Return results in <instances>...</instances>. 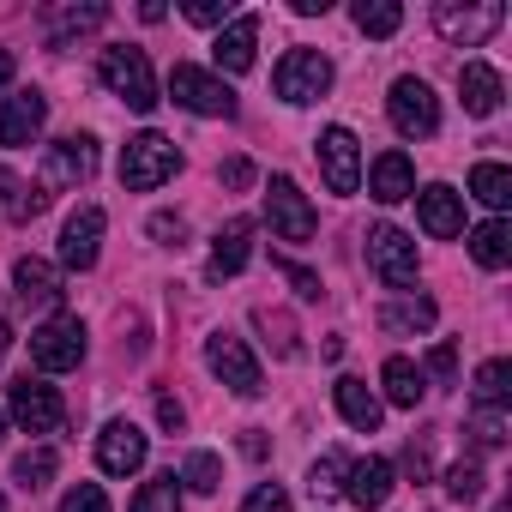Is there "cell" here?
Instances as JSON below:
<instances>
[{"label": "cell", "instance_id": "bcb514c9", "mask_svg": "<svg viewBox=\"0 0 512 512\" xmlns=\"http://www.w3.org/2000/svg\"><path fill=\"white\" fill-rule=\"evenodd\" d=\"M217 175H223V187H247V181H253V163H247V157H229Z\"/></svg>", "mask_w": 512, "mask_h": 512}, {"label": "cell", "instance_id": "ffe728a7", "mask_svg": "<svg viewBox=\"0 0 512 512\" xmlns=\"http://www.w3.org/2000/svg\"><path fill=\"white\" fill-rule=\"evenodd\" d=\"M416 217H422V229L434 235V241H452V235H464V193H452V187H422L416 193Z\"/></svg>", "mask_w": 512, "mask_h": 512}, {"label": "cell", "instance_id": "8fae6325", "mask_svg": "<svg viewBox=\"0 0 512 512\" xmlns=\"http://www.w3.org/2000/svg\"><path fill=\"white\" fill-rule=\"evenodd\" d=\"M97 175V139L91 133H73V139H55L49 157H43V193H61V187H79Z\"/></svg>", "mask_w": 512, "mask_h": 512}, {"label": "cell", "instance_id": "f546056e", "mask_svg": "<svg viewBox=\"0 0 512 512\" xmlns=\"http://www.w3.org/2000/svg\"><path fill=\"white\" fill-rule=\"evenodd\" d=\"M470 199H482V205L500 217V211L512 205V169H506V163H476V169H470Z\"/></svg>", "mask_w": 512, "mask_h": 512}, {"label": "cell", "instance_id": "d6986e66", "mask_svg": "<svg viewBox=\"0 0 512 512\" xmlns=\"http://www.w3.org/2000/svg\"><path fill=\"white\" fill-rule=\"evenodd\" d=\"M103 25H109V7H103V0H85V7H49V13H43L49 49H73L79 37L103 31Z\"/></svg>", "mask_w": 512, "mask_h": 512}, {"label": "cell", "instance_id": "44dd1931", "mask_svg": "<svg viewBox=\"0 0 512 512\" xmlns=\"http://www.w3.org/2000/svg\"><path fill=\"white\" fill-rule=\"evenodd\" d=\"M253 260V217H229L217 235H211V278H235L241 266Z\"/></svg>", "mask_w": 512, "mask_h": 512}, {"label": "cell", "instance_id": "f907efd6", "mask_svg": "<svg viewBox=\"0 0 512 512\" xmlns=\"http://www.w3.org/2000/svg\"><path fill=\"white\" fill-rule=\"evenodd\" d=\"M0 440H7V410H0Z\"/></svg>", "mask_w": 512, "mask_h": 512}, {"label": "cell", "instance_id": "603a6c76", "mask_svg": "<svg viewBox=\"0 0 512 512\" xmlns=\"http://www.w3.org/2000/svg\"><path fill=\"white\" fill-rule=\"evenodd\" d=\"M368 193H374L380 205L416 199V169H410V157H404V151H380L374 169H368Z\"/></svg>", "mask_w": 512, "mask_h": 512}, {"label": "cell", "instance_id": "74e56055", "mask_svg": "<svg viewBox=\"0 0 512 512\" xmlns=\"http://www.w3.org/2000/svg\"><path fill=\"white\" fill-rule=\"evenodd\" d=\"M470 446L476 452H500L506 446V410H476L470 416Z\"/></svg>", "mask_w": 512, "mask_h": 512}, {"label": "cell", "instance_id": "ac0fdd59", "mask_svg": "<svg viewBox=\"0 0 512 512\" xmlns=\"http://www.w3.org/2000/svg\"><path fill=\"white\" fill-rule=\"evenodd\" d=\"M458 97H464V115L488 121V115H500V103H506V79H500L488 61H464V67H458Z\"/></svg>", "mask_w": 512, "mask_h": 512}, {"label": "cell", "instance_id": "7dc6e473", "mask_svg": "<svg viewBox=\"0 0 512 512\" xmlns=\"http://www.w3.org/2000/svg\"><path fill=\"white\" fill-rule=\"evenodd\" d=\"M157 422H163V428H181V422H187V410H181L169 392H157Z\"/></svg>", "mask_w": 512, "mask_h": 512}, {"label": "cell", "instance_id": "60d3db41", "mask_svg": "<svg viewBox=\"0 0 512 512\" xmlns=\"http://www.w3.org/2000/svg\"><path fill=\"white\" fill-rule=\"evenodd\" d=\"M241 512H290V494H284L278 482H260V488L241 500Z\"/></svg>", "mask_w": 512, "mask_h": 512}, {"label": "cell", "instance_id": "7c38bea8", "mask_svg": "<svg viewBox=\"0 0 512 512\" xmlns=\"http://www.w3.org/2000/svg\"><path fill=\"white\" fill-rule=\"evenodd\" d=\"M7 416L25 428V434H55L61 428V416H67V404H61V392L49 386V380H13V398H7Z\"/></svg>", "mask_w": 512, "mask_h": 512}, {"label": "cell", "instance_id": "b9f144b4", "mask_svg": "<svg viewBox=\"0 0 512 512\" xmlns=\"http://www.w3.org/2000/svg\"><path fill=\"white\" fill-rule=\"evenodd\" d=\"M235 7L229 0H187V25H229Z\"/></svg>", "mask_w": 512, "mask_h": 512}, {"label": "cell", "instance_id": "e0dca14e", "mask_svg": "<svg viewBox=\"0 0 512 512\" xmlns=\"http://www.w3.org/2000/svg\"><path fill=\"white\" fill-rule=\"evenodd\" d=\"M392 488H398L392 458H350V470H344V500H356L362 512H380V506L392 500Z\"/></svg>", "mask_w": 512, "mask_h": 512}, {"label": "cell", "instance_id": "2e32d148", "mask_svg": "<svg viewBox=\"0 0 512 512\" xmlns=\"http://www.w3.org/2000/svg\"><path fill=\"white\" fill-rule=\"evenodd\" d=\"M43 121H49V97H43L37 85H31V91H13L7 103H0V145H7V151L37 145Z\"/></svg>", "mask_w": 512, "mask_h": 512}, {"label": "cell", "instance_id": "f35d334b", "mask_svg": "<svg viewBox=\"0 0 512 512\" xmlns=\"http://www.w3.org/2000/svg\"><path fill=\"white\" fill-rule=\"evenodd\" d=\"M61 512H109V494L97 482H79V488L61 494Z\"/></svg>", "mask_w": 512, "mask_h": 512}, {"label": "cell", "instance_id": "277c9868", "mask_svg": "<svg viewBox=\"0 0 512 512\" xmlns=\"http://www.w3.org/2000/svg\"><path fill=\"white\" fill-rule=\"evenodd\" d=\"M368 266L386 290H410L422 260H416V235H404L398 223H374L368 229Z\"/></svg>", "mask_w": 512, "mask_h": 512}, {"label": "cell", "instance_id": "ba28073f", "mask_svg": "<svg viewBox=\"0 0 512 512\" xmlns=\"http://www.w3.org/2000/svg\"><path fill=\"white\" fill-rule=\"evenodd\" d=\"M386 115H392V127H398L404 139H434V133H440V97H434L428 79H416V73H404V79L392 85Z\"/></svg>", "mask_w": 512, "mask_h": 512}, {"label": "cell", "instance_id": "d6a6232c", "mask_svg": "<svg viewBox=\"0 0 512 512\" xmlns=\"http://www.w3.org/2000/svg\"><path fill=\"white\" fill-rule=\"evenodd\" d=\"M398 25H404L398 0H356V31L362 37H398Z\"/></svg>", "mask_w": 512, "mask_h": 512}, {"label": "cell", "instance_id": "4dcf8cb0", "mask_svg": "<svg viewBox=\"0 0 512 512\" xmlns=\"http://www.w3.org/2000/svg\"><path fill=\"white\" fill-rule=\"evenodd\" d=\"M434 326V302L428 296H398L380 308V332H428Z\"/></svg>", "mask_w": 512, "mask_h": 512}, {"label": "cell", "instance_id": "4fadbf2b", "mask_svg": "<svg viewBox=\"0 0 512 512\" xmlns=\"http://www.w3.org/2000/svg\"><path fill=\"white\" fill-rule=\"evenodd\" d=\"M314 157H320V175H326L332 193H356L362 187V145H356L350 127H326L314 139Z\"/></svg>", "mask_w": 512, "mask_h": 512}, {"label": "cell", "instance_id": "30bf717a", "mask_svg": "<svg viewBox=\"0 0 512 512\" xmlns=\"http://www.w3.org/2000/svg\"><path fill=\"white\" fill-rule=\"evenodd\" d=\"M500 25H506V7H500V0H482V7H458V0H440V7H434V31H440L446 43H458V49L488 43Z\"/></svg>", "mask_w": 512, "mask_h": 512}, {"label": "cell", "instance_id": "9a60e30c", "mask_svg": "<svg viewBox=\"0 0 512 512\" xmlns=\"http://www.w3.org/2000/svg\"><path fill=\"white\" fill-rule=\"evenodd\" d=\"M103 229H109L103 205H79V211L67 217V229H61V266H67V272H91V266H97Z\"/></svg>", "mask_w": 512, "mask_h": 512}, {"label": "cell", "instance_id": "681fc988", "mask_svg": "<svg viewBox=\"0 0 512 512\" xmlns=\"http://www.w3.org/2000/svg\"><path fill=\"white\" fill-rule=\"evenodd\" d=\"M7 344H13V326H7V320H0V362H7Z\"/></svg>", "mask_w": 512, "mask_h": 512}, {"label": "cell", "instance_id": "6da1fadb", "mask_svg": "<svg viewBox=\"0 0 512 512\" xmlns=\"http://www.w3.org/2000/svg\"><path fill=\"white\" fill-rule=\"evenodd\" d=\"M181 175V151H175V139H163V133H133L127 139V151H121V187H133V193H157L163 181H175Z\"/></svg>", "mask_w": 512, "mask_h": 512}, {"label": "cell", "instance_id": "484cf974", "mask_svg": "<svg viewBox=\"0 0 512 512\" xmlns=\"http://www.w3.org/2000/svg\"><path fill=\"white\" fill-rule=\"evenodd\" d=\"M380 386H386V398H392L398 410H416V404H422V392H428V374H422L410 356H386Z\"/></svg>", "mask_w": 512, "mask_h": 512}, {"label": "cell", "instance_id": "4316f807", "mask_svg": "<svg viewBox=\"0 0 512 512\" xmlns=\"http://www.w3.org/2000/svg\"><path fill=\"white\" fill-rule=\"evenodd\" d=\"M470 260H476L482 272H500V266L512 260V229H506V217H488V223L470 229Z\"/></svg>", "mask_w": 512, "mask_h": 512}, {"label": "cell", "instance_id": "9c48e42d", "mask_svg": "<svg viewBox=\"0 0 512 512\" xmlns=\"http://www.w3.org/2000/svg\"><path fill=\"white\" fill-rule=\"evenodd\" d=\"M266 223H272L278 241H314V229H320L308 193H302L290 175H272V181H266Z\"/></svg>", "mask_w": 512, "mask_h": 512}, {"label": "cell", "instance_id": "5b68a950", "mask_svg": "<svg viewBox=\"0 0 512 512\" xmlns=\"http://www.w3.org/2000/svg\"><path fill=\"white\" fill-rule=\"evenodd\" d=\"M272 91H278L290 109H308V103H320V97L332 91V61H326L320 49H290V55L278 61V73H272Z\"/></svg>", "mask_w": 512, "mask_h": 512}, {"label": "cell", "instance_id": "8d00e7d4", "mask_svg": "<svg viewBox=\"0 0 512 512\" xmlns=\"http://www.w3.org/2000/svg\"><path fill=\"white\" fill-rule=\"evenodd\" d=\"M175 482H187L193 494H217V488H223V464H217V452H193V458L181 464Z\"/></svg>", "mask_w": 512, "mask_h": 512}, {"label": "cell", "instance_id": "c3c4849f", "mask_svg": "<svg viewBox=\"0 0 512 512\" xmlns=\"http://www.w3.org/2000/svg\"><path fill=\"white\" fill-rule=\"evenodd\" d=\"M0 85H13V49H0Z\"/></svg>", "mask_w": 512, "mask_h": 512}, {"label": "cell", "instance_id": "836d02e7", "mask_svg": "<svg viewBox=\"0 0 512 512\" xmlns=\"http://www.w3.org/2000/svg\"><path fill=\"white\" fill-rule=\"evenodd\" d=\"M127 512H181V482H175V470L151 476V482L133 494V506H127Z\"/></svg>", "mask_w": 512, "mask_h": 512}, {"label": "cell", "instance_id": "f1b7e54d", "mask_svg": "<svg viewBox=\"0 0 512 512\" xmlns=\"http://www.w3.org/2000/svg\"><path fill=\"white\" fill-rule=\"evenodd\" d=\"M470 398H476V410H506V404H512V362H506V356L482 362V368H476Z\"/></svg>", "mask_w": 512, "mask_h": 512}, {"label": "cell", "instance_id": "83f0119b", "mask_svg": "<svg viewBox=\"0 0 512 512\" xmlns=\"http://www.w3.org/2000/svg\"><path fill=\"white\" fill-rule=\"evenodd\" d=\"M43 205H49V193H43L37 181H25V175H13V169H0V211H7L13 223L43 217Z\"/></svg>", "mask_w": 512, "mask_h": 512}, {"label": "cell", "instance_id": "52a82bcc", "mask_svg": "<svg viewBox=\"0 0 512 512\" xmlns=\"http://www.w3.org/2000/svg\"><path fill=\"white\" fill-rule=\"evenodd\" d=\"M169 97H175L187 115H205V121H229V115H235V91H229L217 73L187 67V61L169 73Z\"/></svg>", "mask_w": 512, "mask_h": 512}, {"label": "cell", "instance_id": "5bb4252c", "mask_svg": "<svg viewBox=\"0 0 512 512\" xmlns=\"http://www.w3.org/2000/svg\"><path fill=\"white\" fill-rule=\"evenodd\" d=\"M145 458H151V440H145L139 422H127V416L103 422V434H97V464H103L109 476H133V470H145Z\"/></svg>", "mask_w": 512, "mask_h": 512}, {"label": "cell", "instance_id": "1f68e13d", "mask_svg": "<svg viewBox=\"0 0 512 512\" xmlns=\"http://www.w3.org/2000/svg\"><path fill=\"white\" fill-rule=\"evenodd\" d=\"M55 470H61V458H55V446H31V452H19V458H13V482H19L25 494H37V488H49V482H55Z\"/></svg>", "mask_w": 512, "mask_h": 512}, {"label": "cell", "instance_id": "8992f818", "mask_svg": "<svg viewBox=\"0 0 512 512\" xmlns=\"http://www.w3.org/2000/svg\"><path fill=\"white\" fill-rule=\"evenodd\" d=\"M31 362L43 374H73L85 362V320L79 314H49L37 332H31Z\"/></svg>", "mask_w": 512, "mask_h": 512}, {"label": "cell", "instance_id": "816d5d0a", "mask_svg": "<svg viewBox=\"0 0 512 512\" xmlns=\"http://www.w3.org/2000/svg\"><path fill=\"white\" fill-rule=\"evenodd\" d=\"M0 512H7V494H0Z\"/></svg>", "mask_w": 512, "mask_h": 512}, {"label": "cell", "instance_id": "7402d4cb", "mask_svg": "<svg viewBox=\"0 0 512 512\" xmlns=\"http://www.w3.org/2000/svg\"><path fill=\"white\" fill-rule=\"evenodd\" d=\"M253 49H260V19H253V13H241V19H229V25L217 31V43H211V61H217L223 73H247V67H253Z\"/></svg>", "mask_w": 512, "mask_h": 512}, {"label": "cell", "instance_id": "d4e9b609", "mask_svg": "<svg viewBox=\"0 0 512 512\" xmlns=\"http://www.w3.org/2000/svg\"><path fill=\"white\" fill-rule=\"evenodd\" d=\"M13 290H19V302L31 308H55L61 302V272L49 266V260H37V253H25V260L13 266Z\"/></svg>", "mask_w": 512, "mask_h": 512}, {"label": "cell", "instance_id": "e575fe53", "mask_svg": "<svg viewBox=\"0 0 512 512\" xmlns=\"http://www.w3.org/2000/svg\"><path fill=\"white\" fill-rule=\"evenodd\" d=\"M344 470H350L344 452L314 458V470H308V494H314V500H338V494H344Z\"/></svg>", "mask_w": 512, "mask_h": 512}, {"label": "cell", "instance_id": "ee69618b", "mask_svg": "<svg viewBox=\"0 0 512 512\" xmlns=\"http://www.w3.org/2000/svg\"><path fill=\"white\" fill-rule=\"evenodd\" d=\"M278 272H284V278L296 284V296H308V302L320 296V278H314V272H302V266H290V260H278Z\"/></svg>", "mask_w": 512, "mask_h": 512}, {"label": "cell", "instance_id": "d590c367", "mask_svg": "<svg viewBox=\"0 0 512 512\" xmlns=\"http://www.w3.org/2000/svg\"><path fill=\"white\" fill-rule=\"evenodd\" d=\"M482 482H488V476H482V464H476V458L446 464V494H452L458 506H476V500H482Z\"/></svg>", "mask_w": 512, "mask_h": 512}, {"label": "cell", "instance_id": "f6af8a7d", "mask_svg": "<svg viewBox=\"0 0 512 512\" xmlns=\"http://www.w3.org/2000/svg\"><path fill=\"white\" fill-rule=\"evenodd\" d=\"M404 464H410V476L422 482V476L434 470V458H428V440H410V446H404Z\"/></svg>", "mask_w": 512, "mask_h": 512}, {"label": "cell", "instance_id": "ab89813d", "mask_svg": "<svg viewBox=\"0 0 512 512\" xmlns=\"http://www.w3.org/2000/svg\"><path fill=\"white\" fill-rule=\"evenodd\" d=\"M428 374H434L440 386H452V380H458V344H452V338H440V344L428 350Z\"/></svg>", "mask_w": 512, "mask_h": 512}, {"label": "cell", "instance_id": "7a4b0ae2", "mask_svg": "<svg viewBox=\"0 0 512 512\" xmlns=\"http://www.w3.org/2000/svg\"><path fill=\"white\" fill-rule=\"evenodd\" d=\"M97 79L127 103V109H139V115H151L157 109V73H151V61H145V49H133V43H121V49H103V61H97Z\"/></svg>", "mask_w": 512, "mask_h": 512}, {"label": "cell", "instance_id": "7bdbcfd3", "mask_svg": "<svg viewBox=\"0 0 512 512\" xmlns=\"http://www.w3.org/2000/svg\"><path fill=\"white\" fill-rule=\"evenodd\" d=\"M151 235H157L163 247H181V235H187V223H181V217H169V211H157V217H151Z\"/></svg>", "mask_w": 512, "mask_h": 512}, {"label": "cell", "instance_id": "3957f363", "mask_svg": "<svg viewBox=\"0 0 512 512\" xmlns=\"http://www.w3.org/2000/svg\"><path fill=\"white\" fill-rule=\"evenodd\" d=\"M205 368H211L235 398H260V392H266L260 356H253L247 338H235V332H211V338H205Z\"/></svg>", "mask_w": 512, "mask_h": 512}, {"label": "cell", "instance_id": "cb8c5ba5", "mask_svg": "<svg viewBox=\"0 0 512 512\" xmlns=\"http://www.w3.org/2000/svg\"><path fill=\"white\" fill-rule=\"evenodd\" d=\"M332 398H338V416H344L350 428H362V434H374V428H380V416H386L380 392H374L368 380H356V374H344V380L332 386Z\"/></svg>", "mask_w": 512, "mask_h": 512}]
</instances>
